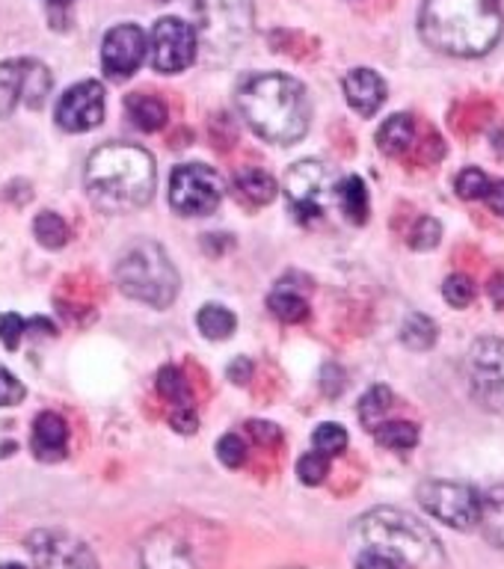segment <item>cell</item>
<instances>
[{
    "label": "cell",
    "mask_w": 504,
    "mask_h": 569,
    "mask_svg": "<svg viewBox=\"0 0 504 569\" xmlns=\"http://www.w3.org/2000/svg\"><path fill=\"white\" fill-rule=\"evenodd\" d=\"M87 193L107 213H128L146 208L155 196V158L140 146L107 142L87 160Z\"/></svg>",
    "instance_id": "cell-1"
},
{
    "label": "cell",
    "mask_w": 504,
    "mask_h": 569,
    "mask_svg": "<svg viewBox=\"0 0 504 569\" xmlns=\"http://www.w3.org/2000/svg\"><path fill=\"white\" fill-rule=\"evenodd\" d=\"M418 30L434 51L452 57H484L502 39L498 0H425Z\"/></svg>",
    "instance_id": "cell-2"
},
{
    "label": "cell",
    "mask_w": 504,
    "mask_h": 569,
    "mask_svg": "<svg viewBox=\"0 0 504 569\" xmlns=\"http://www.w3.org/2000/svg\"><path fill=\"white\" fill-rule=\"evenodd\" d=\"M238 107L244 122L276 146H291L309 131V96L300 80L288 74H249L238 89Z\"/></svg>",
    "instance_id": "cell-3"
},
{
    "label": "cell",
    "mask_w": 504,
    "mask_h": 569,
    "mask_svg": "<svg viewBox=\"0 0 504 569\" xmlns=\"http://www.w3.org/2000/svg\"><path fill=\"white\" fill-rule=\"evenodd\" d=\"M356 533L365 549L389 555L404 569H439L445 563L436 533L418 522L416 516L395 510V507H377L372 513H365L356 525Z\"/></svg>",
    "instance_id": "cell-4"
},
{
    "label": "cell",
    "mask_w": 504,
    "mask_h": 569,
    "mask_svg": "<svg viewBox=\"0 0 504 569\" xmlns=\"http://www.w3.org/2000/svg\"><path fill=\"white\" fill-rule=\"evenodd\" d=\"M116 282L131 300L146 302L151 309H167L178 297V270L155 240H137L125 249L116 264Z\"/></svg>",
    "instance_id": "cell-5"
},
{
    "label": "cell",
    "mask_w": 504,
    "mask_h": 569,
    "mask_svg": "<svg viewBox=\"0 0 504 569\" xmlns=\"http://www.w3.org/2000/svg\"><path fill=\"white\" fill-rule=\"evenodd\" d=\"M196 36L211 60H229L253 36V0H194Z\"/></svg>",
    "instance_id": "cell-6"
},
{
    "label": "cell",
    "mask_w": 504,
    "mask_h": 569,
    "mask_svg": "<svg viewBox=\"0 0 504 569\" xmlns=\"http://www.w3.org/2000/svg\"><path fill=\"white\" fill-rule=\"evenodd\" d=\"M338 176L333 167L320 160H300L285 176V196L291 204L294 217L300 222H312L324 217L329 202H336Z\"/></svg>",
    "instance_id": "cell-7"
},
{
    "label": "cell",
    "mask_w": 504,
    "mask_h": 569,
    "mask_svg": "<svg viewBox=\"0 0 504 569\" xmlns=\"http://www.w3.org/2000/svg\"><path fill=\"white\" fill-rule=\"evenodd\" d=\"M223 199V178L205 163H181L169 176V204L185 217H208Z\"/></svg>",
    "instance_id": "cell-8"
},
{
    "label": "cell",
    "mask_w": 504,
    "mask_h": 569,
    "mask_svg": "<svg viewBox=\"0 0 504 569\" xmlns=\"http://www.w3.org/2000/svg\"><path fill=\"white\" fill-rule=\"evenodd\" d=\"M418 505L427 513L457 531H470L481 519V496L478 489L454 480H425L418 487Z\"/></svg>",
    "instance_id": "cell-9"
},
{
    "label": "cell",
    "mask_w": 504,
    "mask_h": 569,
    "mask_svg": "<svg viewBox=\"0 0 504 569\" xmlns=\"http://www.w3.org/2000/svg\"><path fill=\"white\" fill-rule=\"evenodd\" d=\"M51 71L39 60L0 62V119L12 116L18 104L39 110L51 92Z\"/></svg>",
    "instance_id": "cell-10"
},
{
    "label": "cell",
    "mask_w": 504,
    "mask_h": 569,
    "mask_svg": "<svg viewBox=\"0 0 504 569\" xmlns=\"http://www.w3.org/2000/svg\"><path fill=\"white\" fill-rule=\"evenodd\" d=\"M466 380L478 403L504 412V341L478 338L466 356Z\"/></svg>",
    "instance_id": "cell-11"
},
{
    "label": "cell",
    "mask_w": 504,
    "mask_h": 569,
    "mask_svg": "<svg viewBox=\"0 0 504 569\" xmlns=\"http://www.w3.org/2000/svg\"><path fill=\"white\" fill-rule=\"evenodd\" d=\"M196 60V30L181 18H160L151 30V66L160 74H178Z\"/></svg>",
    "instance_id": "cell-12"
},
{
    "label": "cell",
    "mask_w": 504,
    "mask_h": 569,
    "mask_svg": "<svg viewBox=\"0 0 504 569\" xmlns=\"http://www.w3.org/2000/svg\"><path fill=\"white\" fill-rule=\"evenodd\" d=\"M27 546H30L36 569H98L96 555L89 551L87 542L62 531L30 533Z\"/></svg>",
    "instance_id": "cell-13"
},
{
    "label": "cell",
    "mask_w": 504,
    "mask_h": 569,
    "mask_svg": "<svg viewBox=\"0 0 504 569\" xmlns=\"http://www.w3.org/2000/svg\"><path fill=\"white\" fill-rule=\"evenodd\" d=\"M146 33L137 24H116L101 42V69L110 80H128L146 60Z\"/></svg>",
    "instance_id": "cell-14"
},
{
    "label": "cell",
    "mask_w": 504,
    "mask_h": 569,
    "mask_svg": "<svg viewBox=\"0 0 504 569\" xmlns=\"http://www.w3.org/2000/svg\"><path fill=\"white\" fill-rule=\"evenodd\" d=\"M53 119H57L62 131L69 133L92 131L105 119V89H101V83L83 80L78 87L66 89V96L60 98Z\"/></svg>",
    "instance_id": "cell-15"
},
{
    "label": "cell",
    "mask_w": 504,
    "mask_h": 569,
    "mask_svg": "<svg viewBox=\"0 0 504 569\" xmlns=\"http://www.w3.org/2000/svg\"><path fill=\"white\" fill-rule=\"evenodd\" d=\"M142 569H199L194 546L172 528H158L142 542Z\"/></svg>",
    "instance_id": "cell-16"
},
{
    "label": "cell",
    "mask_w": 504,
    "mask_h": 569,
    "mask_svg": "<svg viewBox=\"0 0 504 569\" xmlns=\"http://www.w3.org/2000/svg\"><path fill=\"white\" fill-rule=\"evenodd\" d=\"M30 451L36 460L60 462L69 451V425L57 412H39L30 433Z\"/></svg>",
    "instance_id": "cell-17"
},
{
    "label": "cell",
    "mask_w": 504,
    "mask_h": 569,
    "mask_svg": "<svg viewBox=\"0 0 504 569\" xmlns=\"http://www.w3.org/2000/svg\"><path fill=\"white\" fill-rule=\"evenodd\" d=\"M347 104L354 107L359 116H374L386 101V80L372 69L347 71L345 78Z\"/></svg>",
    "instance_id": "cell-18"
},
{
    "label": "cell",
    "mask_w": 504,
    "mask_h": 569,
    "mask_svg": "<svg viewBox=\"0 0 504 569\" xmlns=\"http://www.w3.org/2000/svg\"><path fill=\"white\" fill-rule=\"evenodd\" d=\"M125 110H128V119L140 131H158L169 119L167 104L158 96H146V92H131V96L125 98Z\"/></svg>",
    "instance_id": "cell-19"
},
{
    "label": "cell",
    "mask_w": 504,
    "mask_h": 569,
    "mask_svg": "<svg viewBox=\"0 0 504 569\" xmlns=\"http://www.w3.org/2000/svg\"><path fill=\"white\" fill-rule=\"evenodd\" d=\"M413 140H416V122L407 113L389 116L377 131V146H381L383 154H392V158L404 154L413 146Z\"/></svg>",
    "instance_id": "cell-20"
},
{
    "label": "cell",
    "mask_w": 504,
    "mask_h": 569,
    "mask_svg": "<svg viewBox=\"0 0 504 569\" xmlns=\"http://www.w3.org/2000/svg\"><path fill=\"white\" fill-rule=\"evenodd\" d=\"M336 202L345 211L347 220L356 222V226L368 220V190H365V181L359 176H347L338 181Z\"/></svg>",
    "instance_id": "cell-21"
},
{
    "label": "cell",
    "mask_w": 504,
    "mask_h": 569,
    "mask_svg": "<svg viewBox=\"0 0 504 569\" xmlns=\"http://www.w3.org/2000/svg\"><path fill=\"white\" fill-rule=\"evenodd\" d=\"M478 525L484 528V537H487L493 546H502L504 549V483L502 487L490 489L487 496H481Z\"/></svg>",
    "instance_id": "cell-22"
},
{
    "label": "cell",
    "mask_w": 504,
    "mask_h": 569,
    "mask_svg": "<svg viewBox=\"0 0 504 569\" xmlns=\"http://www.w3.org/2000/svg\"><path fill=\"white\" fill-rule=\"evenodd\" d=\"M235 187H238V196H244L249 204H267L276 199V181L267 176L265 169H240L235 176Z\"/></svg>",
    "instance_id": "cell-23"
},
{
    "label": "cell",
    "mask_w": 504,
    "mask_h": 569,
    "mask_svg": "<svg viewBox=\"0 0 504 569\" xmlns=\"http://www.w3.org/2000/svg\"><path fill=\"white\" fill-rule=\"evenodd\" d=\"M196 327H199V332H202L205 338H211V341H226V338H231L235 327H238V318H235L226 306H214V302H208V306H202L199 315H196Z\"/></svg>",
    "instance_id": "cell-24"
},
{
    "label": "cell",
    "mask_w": 504,
    "mask_h": 569,
    "mask_svg": "<svg viewBox=\"0 0 504 569\" xmlns=\"http://www.w3.org/2000/svg\"><path fill=\"white\" fill-rule=\"evenodd\" d=\"M267 309L274 311L279 320H285V323H300V320L309 318V302H306V297H300L291 288H285L283 282L267 297Z\"/></svg>",
    "instance_id": "cell-25"
},
{
    "label": "cell",
    "mask_w": 504,
    "mask_h": 569,
    "mask_svg": "<svg viewBox=\"0 0 504 569\" xmlns=\"http://www.w3.org/2000/svg\"><path fill=\"white\" fill-rule=\"evenodd\" d=\"M158 391H160V398L167 400V403H172V409L194 407V389H190V382L185 380V373L178 371L176 365L160 368Z\"/></svg>",
    "instance_id": "cell-26"
},
{
    "label": "cell",
    "mask_w": 504,
    "mask_h": 569,
    "mask_svg": "<svg viewBox=\"0 0 504 569\" xmlns=\"http://www.w3.org/2000/svg\"><path fill=\"white\" fill-rule=\"evenodd\" d=\"M374 439L392 451H409L418 445V427L409 421H386L374 427Z\"/></svg>",
    "instance_id": "cell-27"
},
{
    "label": "cell",
    "mask_w": 504,
    "mask_h": 569,
    "mask_svg": "<svg viewBox=\"0 0 504 569\" xmlns=\"http://www.w3.org/2000/svg\"><path fill=\"white\" fill-rule=\"evenodd\" d=\"M392 391L386 386H374L363 395L359 400V421H363L368 430H374L377 425H383V416L392 409Z\"/></svg>",
    "instance_id": "cell-28"
},
{
    "label": "cell",
    "mask_w": 504,
    "mask_h": 569,
    "mask_svg": "<svg viewBox=\"0 0 504 569\" xmlns=\"http://www.w3.org/2000/svg\"><path fill=\"white\" fill-rule=\"evenodd\" d=\"M33 234L36 240L48 249H60L69 243V226H66V220H62L60 213H39L33 222Z\"/></svg>",
    "instance_id": "cell-29"
},
{
    "label": "cell",
    "mask_w": 504,
    "mask_h": 569,
    "mask_svg": "<svg viewBox=\"0 0 504 569\" xmlns=\"http://www.w3.org/2000/svg\"><path fill=\"white\" fill-rule=\"evenodd\" d=\"M401 341L409 350H427L436 341V323L427 315H409L404 320V327H401Z\"/></svg>",
    "instance_id": "cell-30"
},
{
    "label": "cell",
    "mask_w": 504,
    "mask_h": 569,
    "mask_svg": "<svg viewBox=\"0 0 504 569\" xmlns=\"http://www.w3.org/2000/svg\"><path fill=\"white\" fill-rule=\"evenodd\" d=\"M312 445H315V451H320L324 457H336L347 448V430L342 425H320L315 433H312Z\"/></svg>",
    "instance_id": "cell-31"
},
{
    "label": "cell",
    "mask_w": 504,
    "mask_h": 569,
    "mask_svg": "<svg viewBox=\"0 0 504 569\" xmlns=\"http://www.w3.org/2000/svg\"><path fill=\"white\" fill-rule=\"evenodd\" d=\"M454 187H457L461 199H484L490 190V176L484 172V169L470 167V169H463L461 176H457Z\"/></svg>",
    "instance_id": "cell-32"
},
{
    "label": "cell",
    "mask_w": 504,
    "mask_h": 569,
    "mask_svg": "<svg viewBox=\"0 0 504 569\" xmlns=\"http://www.w3.org/2000/svg\"><path fill=\"white\" fill-rule=\"evenodd\" d=\"M297 475H300V480L306 487H318V483H324L329 475V457H324L320 451L306 453V457H300V462H297Z\"/></svg>",
    "instance_id": "cell-33"
},
{
    "label": "cell",
    "mask_w": 504,
    "mask_h": 569,
    "mask_svg": "<svg viewBox=\"0 0 504 569\" xmlns=\"http://www.w3.org/2000/svg\"><path fill=\"white\" fill-rule=\"evenodd\" d=\"M443 293H445V300L452 302L454 309H466V306L475 300V282H472L470 276L454 273V276H448V279H445Z\"/></svg>",
    "instance_id": "cell-34"
},
{
    "label": "cell",
    "mask_w": 504,
    "mask_h": 569,
    "mask_svg": "<svg viewBox=\"0 0 504 569\" xmlns=\"http://www.w3.org/2000/svg\"><path fill=\"white\" fill-rule=\"evenodd\" d=\"M217 457H220L229 469H238V466L247 462V442H244L238 433H226L220 442H217Z\"/></svg>",
    "instance_id": "cell-35"
},
{
    "label": "cell",
    "mask_w": 504,
    "mask_h": 569,
    "mask_svg": "<svg viewBox=\"0 0 504 569\" xmlns=\"http://www.w3.org/2000/svg\"><path fill=\"white\" fill-rule=\"evenodd\" d=\"M443 238V226L434 220V217H422L418 226L413 229V238H409V247L413 249H434Z\"/></svg>",
    "instance_id": "cell-36"
},
{
    "label": "cell",
    "mask_w": 504,
    "mask_h": 569,
    "mask_svg": "<svg viewBox=\"0 0 504 569\" xmlns=\"http://www.w3.org/2000/svg\"><path fill=\"white\" fill-rule=\"evenodd\" d=\"M24 332H27V320L21 318V315H16V311L0 315V341H3V347L16 350Z\"/></svg>",
    "instance_id": "cell-37"
},
{
    "label": "cell",
    "mask_w": 504,
    "mask_h": 569,
    "mask_svg": "<svg viewBox=\"0 0 504 569\" xmlns=\"http://www.w3.org/2000/svg\"><path fill=\"white\" fill-rule=\"evenodd\" d=\"M27 395V389L18 382V377L7 368H0V407H16L21 403Z\"/></svg>",
    "instance_id": "cell-38"
},
{
    "label": "cell",
    "mask_w": 504,
    "mask_h": 569,
    "mask_svg": "<svg viewBox=\"0 0 504 569\" xmlns=\"http://www.w3.org/2000/svg\"><path fill=\"white\" fill-rule=\"evenodd\" d=\"M356 569H404L398 560H392L389 555H383V551L374 549H363L359 551V558H356Z\"/></svg>",
    "instance_id": "cell-39"
},
{
    "label": "cell",
    "mask_w": 504,
    "mask_h": 569,
    "mask_svg": "<svg viewBox=\"0 0 504 569\" xmlns=\"http://www.w3.org/2000/svg\"><path fill=\"white\" fill-rule=\"evenodd\" d=\"M169 425L176 427L178 433H196V425H199V418H196L194 407H178L169 412Z\"/></svg>",
    "instance_id": "cell-40"
},
{
    "label": "cell",
    "mask_w": 504,
    "mask_h": 569,
    "mask_svg": "<svg viewBox=\"0 0 504 569\" xmlns=\"http://www.w3.org/2000/svg\"><path fill=\"white\" fill-rule=\"evenodd\" d=\"M226 377H229L235 386H247L249 377H253V362H249L247 356H238V359L226 368Z\"/></svg>",
    "instance_id": "cell-41"
},
{
    "label": "cell",
    "mask_w": 504,
    "mask_h": 569,
    "mask_svg": "<svg viewBox=\"0 0 504 569\" xmlns=\"http://www.w3.org/2000/svg\"><path fill=\"white\" fill-rule=\"evenodd\" d=\"M342 389H345V373H342V368H336V365H327V368H324V391H327L329 398H336Z\"/></svg>",
    "instance_id": "cell-42"
},
{
    "label": "cell",
    "mask_w": 504,
    "mask_h": 569,
    "mask_svg": "<svg viewBox=\"0 0 504 569\" xmlns=\"http://www.w3.org/2000/svg\"><path fill=\"white\" fill-rule=\"evenodd\" d=\"M484 199H487L490 211L498 213V217H504V181H490V190Z\"/></svg>",
    "instance_id": "cell-43"
},
{
    "label": "cell",
    "mask_w": 504,
    "mask_h": 569,
    "mask_svg": "<svg viewBox=\"0 0 504 569\" xmlns=\"http://www.w3.org/2000/svg\"><path fill=\"white\" fill-rule=\"evenodd\" d=\"M249 433L256 436V439H261V442H267V439H270V442H279V439H283V433H279V430H276V425H261V421H249Z\"/></svg>",
    "instance_id": "cell-44"
},
{
    "label": "cell",
    "mask_w": 504,
    "mask_h": 569,
    "mask_svg": "<svg viewBox=\"0 0 504 569\" xmlns=\"http://www.w3.org/2000/svg\"><path fill=\"white\" fill-rule=\"evenodd\" d=\"M487 291H490V300L496 302V309H504V273H498L490 279Z\"/></svg>",
    "instance_id": "cell-45"
},
{
    "label": "cell",
    "mask_w": 504,
    "mask_h": 569,
    "mask_svg": "<svg viewBox=\"0 0 504 569\" xmlns=\"http://www.w3.org/2000/svg\"><path fill=\"white\" fill-rule=\"evenodd\" d=\"M48 3H51V7H69V3H71V0H48Z\"/></svg>",
    "instance_id": "cell-46"
},
{
    "label": "cell",
    "mask_w": 504,
    "mask_h": 569,
    "mask_svg": "<svg viewBox=\"0 0 504 569\" xmlns=\"http://www.w3.org/2000/svg\"><path fill=\"white\" fill-rule=\"evenodd\" d=\"M0 569H24L21 563H7V567H0Z\"/></svg>",
    "instance_id": "cell-47"
}]
</instances>
